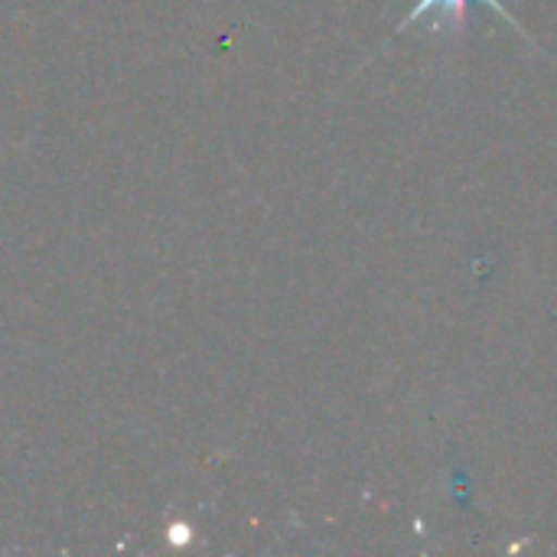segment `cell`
<instances>
[{
  "mask_svg": "<svg viewBox=\"0 0 557 557\" xmlns=\"http://www.w3.org/2000/svg\"><path fill=\"white\" fill-rule=\"evenodd\" d=\"M467 3H470V0H418V3H414V10H411V13H408V16H405L401 23H398V29H395V33H401V29L414 26V23H418L421 16H428V13H437V10H441V13L447 16V23H450L454 36H460V33L467 29ZM483 3H486V7H490L493 13H499V16H503L506 23H512V26L519 29V36L532 39V36H529V33H525V29H522V26H519V23L512 20V13H509V10H506V7H503L499 0H483Z\"/></svg>",
  "mask_w": 557,
  "mask_h": 557,
  "instance_id": "1",
  "label": "cell"
}]
</instances>
